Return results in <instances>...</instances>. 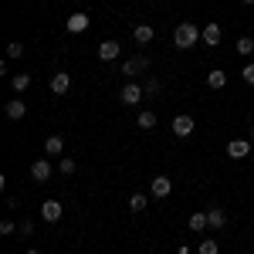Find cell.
Masks as SVG:
<instances>
[{
    "instance_id": "cell-14",
    "label": "cell",
    "mask_w": 254,
    "mask_h": 254,
    "mask_svg": "<svg viewBox=\"0 0 254 254\" xmlns=\"http://www.w3.org/2000/svg\"><path fill=\"white\" fill-rule=\"evenodd\" d=\"M44 153H48V156H61V153H64V139L61 136H48L44 139Z\"/></svg>"
},
{
    "instance_id": "cell-11",
    "label": "cell",
    "mask_w": 254,
    "mask_h": 254,
    "mask_svg": "<svg viewBox=\"0 0 254 254\" xmlns=\"http://www.w3.org/2000/svg\"><path fill=\"white\" fill-rule=\"evenodd\" d=\"M3 112H7V119H14V122H17V119L27 116V102L14 98V102H7V105H3Z\"/></svg>"
},
{
    "instance_id": "cell-20",
    "label": "cell",
    "mask_w": 254,
    "mask_h": 254,
    "mask_svg": "<svg viewBox=\"0 0 254 254\" xmlns=\"http://www.w3.org/2000/svg\"><path fill=\"white\" fill-rule=\"evenodd\" d=\"M153 126H156V112L142 109V112H139V129H153Z\"/></svg>"
},
{
    "instance_id": "cell-16",
    "label": "cell",
    "mask_w": 254,
    "mask_h": 254,
    "mask_svg": "<svg viewBox=\"0 0 254 254\" xmlns=\"http://www.w3.org/2000/svg\"><path fill=\"white\" fill-rule=\"evenodd\" d=\"M207 220H210V231H220V227H227V214L224 210H207Z\"/></svg>"
},
{
    "instance_id": "cell-7",
    "label": "cell",
    "mask_w": 254,
    "mask_h": 254,
    "mask_svg": "<svg viewBox=\"0 0 254 254\" xmlns=\"http://www.w3.org/2000/svg\"><path fill=\"white\" fill-rule=\"evenodd\" d=\"M200 38H203V44H207V48H217V44H220V38H224V31H220V24H214V20H210V24L200 31Z\"/></svg>"
},
{
    "instance_id": "cell-31",
    "label": "cell",
    "mask_w": 254,
    "mask_h": 254,
    "mask_svg": "<svg viewBox=\"0 0 254 254\" xmlns=\"http://www.w3.org/2000/svg\"><path fill=\"white\" fill-rule=\"evenodd\" d=\"M248 139H251V146H254V129H251V136H248Z\"/></svg>"
},
{
    "instance_id": "cell-23",
    "label": "cell",
    "mask_w": 254,
    "mask_h": 254,
    "mask_svg": "<svg viewBox=\"0 0 254 254\" xmlns=\"http://www.w3.org/2000/svg\"><path fill=\"white\" fill-rule=\"evenodd\" d=\"M10 85H14V92H24V88H27V85H31V75H10Z\"/></svg>"
},
{
    "instance_id": "cell-33",
    "label": "cell",
    "mask_w": 254,
    "mask_h": 254,
    "mask_svg": "<svg viewBox=\"0 0 254 254\" xmlns=\"http://www.w3.org/2000/svg\"><path fill=\"white\" fill-rule=\"evenodd\" d=\"M244 3H254V0H244Z\"/></svg>"
},
{
    "instance_id": "cell-25",
    "label": "cell",
    "mask_w": 254,
    "mask_h": 254,
    "mask_svg": "<svg viewBox=\"0 0 254 254\" xmlns=\"http://www.w3.org/2000/svg\"><path fill=\"white\" fill-rule=\"evenodd\" d=\"M58 170H61L64 176H71V173H75V159H71V156H64V159L58 163Z\"/></svg>"
},
{
    "instance_id": "cell-15",
    "label": "cell",
    "mask_w": 254,
    "mask_h": 254,
    "mask_svg": "<svg viewBox=\"0 0 254 254\" xmlns=\"http://www.w3.org/2000/svg\"><path fill=\"white\" fill-rule=\"evenodd\" d=\"M187 224H190V231H196V234H200V231H207V227H210L207 210H196V214H190V220H187Z\"/></svg>"
},
{
    "instance_id": "cell-13",
    "label": "cell",
    "mask_w": 254,
    "mask_h": 254,
    "mask_svg": "<svg viewBox=\"0 0 254 254\" xmlns=\"http://www.w3.org/2000/svg\"><path fill=\"white\" fill-rule=\"evenodd\" d=\"M68 85H71V75H68V71L51 75V92H55V95H64V92H68Z\"/></svg>"
},
{
    "instance_id": "cell-28",
    "label": "cell",
    "mask_w": 254,
    "mask_h": 254,
    "mask_svg": "<svg viewBox=\"0 0 254 254\" xmlns=\"http://www.w3.org/2000/svg\"><path fill=\"white\" fill-rule=\"evenodd\" d=\"M14 231H17L14 220H0V234H14Z\"/></svg>"
},
{
    "instance_id": "cell-21",
    "label": "cell",
    "mask_w": 254,
    "mask_h": 254,
    "mask_svg": "<svg viewBox=\"0 0 254 254\" xmlns=\"http://www.w3.org/2000/svg\"><path fill=\"white\" fill-rule=\"evenodd\" d=\"M237 55H244V58L254 55V41L248 38V34H244V38H237Z\"/></svg>"
},
{
    "instance_id": "cell-1",
    "label": "cell",
    "mask_w": 254,
    "mask_h": 254,
    "mask_svg": "<svg viewBox=\"0 0 254 254\" xmlns=\"http://www.w3.org/2000/svg\"><path fill=\"white\" fill-rule=\"evenodd\" d=\"M196 41H200V27H196L193 20H183L180 27L173 31V44L180 48V51H187V48H193Z\"/></svg>"
},
{
    "instance_id": "cell-29",
    "label": "cell",
    "mask_w": 254,
    "mask_h": 254,
    "mask_svg": "<svg viewBox=\"0 0 254 254\" xmlns=\"http://www.w3.org/2000/svg\"><path fill=\"white\" fill-rule=\"evenodd\" d=\"M241 75H244V81H248V85H254V61L244 68V71H241Z\"/></svg>"
},
{
    "instance_id": "cell-5",
    "label": "cell",
    "mask_w": 254,
    "mask_h": 254,
    "mask_svg": "<svg viewBox=\"0 0 254 254\" xmlns=\"http://www.w3.org/2000/svg\"><path fill=\"white\" fill-rule=\"evenodd\" d=\"M251 153V139H231L227 142V156L231 159H244Z\"/></svg>"
},
{
    "instance_id": "cell-6",
    "label": "cell",
    "mask_w": 254,
    "mask_h": 254,
    "mask_svg": "<svg viewBox=\"0 0 254 254\" xmlns=\"http://www.w3.org/2000/svg\"><path fill=\"white\" fill-rule=\"evenodd\" d=\"M119 55H122V44H119V41H102V44H98V58L102 61H116Z\"/></svg>"
},
{
    "instance_id": "cell-12",
    "label": "cell",
    "mask_w": 254,
    "mask_h": 254,
    "mask_svg": "<svg viewBox=\"0 0 254 254\" xmlns=\"http://www.w3.org/2000/svg\"><path fill=\"white\" fill-rule=\"evenodd\" d=\"M149 190H153V196H170V190H173V180H170V176H156V180L149 183Z\"/></svg>"
},
{
    "instance_id": "cell-2",
    "label": "cell",
    "mask_w": 254,
    "mask_h": 254,
    "mask_svg": "<svg viewBox=\"0 0 254 254\" xmlns=\"http://www.w3.org/2000/svg\"><path fill=\"white\" fill-rule=\"evenodd\" d=\"M149 64H153V61H149V55H136V58H129L126 64H122V75H129V81H132V75H136V71H149Z\"/></svg>"
},
{
    "instance_id": "cell-18",
    "label": "cell",
    "mask_w": 254,
    "mask_h": 254,
    "mask_svg": "<svg viewBox=\"0 0 254 254\" xmlns=\"http://www.w3.org/2000/svg\"><path fill=\"white\" fill-rule=\"evenodd\" d=\"M146 203H149V200H146L142 193H132V196H129V210H132V214H142V210H146Z\"/></svg>"
},
{
    "instance_id": "cell-19",
    "label": "cell",
    "mask_w": 254,
    "mask_h": 254,
    "mask_svg": "<svg viewBox=\"0 0 254 254\" xmlns=\"http://www.w3.org/2000/svg\"><path fill=\"white\" fill-rule=\"evenodd\" d=\"M196 254H220V248H217L214 237H203V241H200V248H196Z\"/></svg>"
},
{
    "instance_id": "cell-17",
    "label": "cell",
    "mask_w": 254,
    "mask_h": 254,
    "mask_svg": "<svg viewBox=\"0 0 254 254\" xmlns=\"http://www.w3.org/2000/svg\"><path fill=\"white\" fill-rule=\"evenodd\" d=\"M132 38H136V44H149L153 41V27L149 24H139L136 31H132Z\"/></svg>"
},
{
    "instance_id": "cell-4",
    "label": "cell",
    "mask_w": 254,
    "mask_h": 254,
    "mask_svg": "<svg viewBox=\"0 0 254 254\" xmlns=\"http://www.w3.org/2000/svg\"><path fill=\"white\" fill-rule=\"evenodd\" d=\"M193 129H196L193 116H176V119H173V136L187 139V136H193Z\"/></svg>"
},
{
    "instance_id": "cell-30",
    "label": "cell",
    "mask_w": 254,
    "mask_h": 254,
    "mask_svg": "<svg viewBox=\"0 0 254 254\" xmlns=\"http://www.w3.org/2000/svg\"><path fill=\"white\" fill-rule=\"evenodd\" d=\"M176 254H190V248H187V244H180V251H176Z\"/></svg>"
},
{
    "instance_id": "cell-3",
    "label": "cell",
    "mask_w": 254,
    "mask_h": 254,
    "mask_svg": "<svg viewBox=\"0 0 254 254\" xmlns=\"http://www.w3.org/2000/svg\"><path fill=\"white\" fill-rule=\"evenodd\" d=\"M146 98V92H142V85H136V81H126V88H122V102L132 109V105H139Z\"/></svg>"
},
{
    "instance_id": "cell-24",
    "label": "cell",
    "mask_w": 254,
    "mask_h": 254,
    "mask_svg": "<svg viewBox=\"0 0 254 254\" xmlns=\"http://www.w3.org/2000/svg\"><path fill=\"white\" fill-rule=\"evenodd\" d=\"M7 58H10V61L24 58V44H20V41H10V44H7Z\"/></svg>"
},
{
    "instance_id": "cell-22",
    "label": "cell",
    "mask_w": 254,
    "mask_h": 254,
    "mask_svg": "<svg viewBox=\"0 0 254 254\" xmlns=\"http://www.w3.org/2000/svg\"><path fill=\"white\" fill-rule=\"evenodd\" d=\"M207 85H210V88H224V85H227V75H224V71H210V75H207Z\"/></svg>"
},
{
    "instance_id": "cell-32",
    "label": "cell",
    "mask_w": 254,
    "mask_h": 254,
    "mask_svg": "<svg viewBox=\"0 0 254 254\" xmlns=\"http://www.w3.org/2000/svg\"><path fill=\"white\" fill-rule=\"evenodd\" d=\"M27 254H41V251H27Z\"/></svg>"
},
{
    "instance_id": "cell-10",
    "label": "cell",
    "mask_w": 254,
    "mask_h": 254,
    "mask_svg": "<svg viewBox=\"0 0 254 254\" xmlns=\"http://www.w3.org/2000/svg\"><path fill=\"white\" fill-rule=\"evenodd\" d=\"M31 176H34L38 183H48V180H51V163H48V159H34V163H31Z\"/></svg>"
},
{
    "instance_id": "cell-26",
    "label": "cell",
    "mask_w": 254,
    "mask_h": 254,
    "mask_svg": "<svg viewBox=\"0 0 254 254\" xmlns=\"http://www.w3.org/2000/svg\"><path fill=\"white\" fill-rule=\"evenodd\" d=\"M17 234L20 237H31V234H34V224H31V220H20V224H17Z\"/></svg>"
},
{
    "instance_id": "cell-27",
    "label": "cell",
    "mask_w": 254,
    "mask_h": 254,
    "mask_svg": "<svg viewBox=\"0 0 254 254\" xmlns=\"http://www.w3.org/2000/svg\"><path fill=\"white\" fill-rule=\"evenodd\" d=\"M142 92H146V95H156V92H159V78H146Z\"/></svg>"
},
{
    "instance_id": "cell-9",
    "label": "cell",
    "mask_w": 254,
    "mask_h": 254,
    "mask_svg": "<svg viewBox=\"0 0 254 254\" xmlns=\"http://www.w3.org/2000/svg\"><path fill=\"white\" fill-rule=\"evenodd\" d=\"M88 24H92V20H88V14H71V17L64 20V27H68V31H71V34H81V31H88Z\"/></svg>"
},
{
    "instance_id": "cell-8",
    "label": "cell",
    "mask_w": 254,
    "mask_h": 254,
    "mask_svg": "<svg viewBox=\"0 0 254 254\" xmlns=\"http://www.w3.org/2000/svg\"><path fill=\"white\" fill-rule=\"evenodd\" d=\"M61 214H64V207H61L58 200H44V203H41V217H44L48 224H55Z\"/></svg>"
}]
</instances>
